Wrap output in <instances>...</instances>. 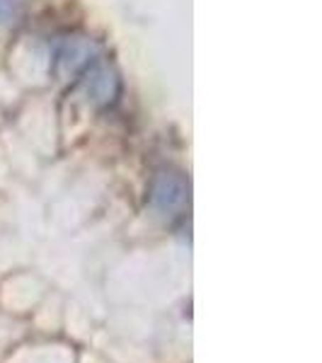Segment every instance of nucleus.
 Listing matches in <instances>:
<instances>
[{
  "mask_svg": "<svg viewBox=\"0 0 322 363\" xmlns=\"http://www.w3.org/2000/svg\"><path fill=\"white\" fill-rule=\"evenodd\" d=\"M121 95V75L114 63L97 58L70 83L66 104L73 114H99Z\"/></svg>",
  "mask_w": 322,
  "mask_h": 363,
  "instance_id": "obj_1",
  "label": "nucleus"
},
{
  "mask_svg": "<svg viewBox=\"0 0 322 363\" xmlns=\"http://www.w3.org/2000/svg\"><path fill=\"white\" fill-rule=\"evenodd\" d=\"M187 203H189V179L179 169H157L150 182V206L155 208V213L172 218V216L182 213Z\"/></svg>",
  "mask_w": 322,
  "mask_h": 363,
  "instance_id": "obj_2",
  "label": "nucleus"
},
{
  "mask_svg": "<svg viewBox=\"0 0 322 363\" xmlns=\"http://www.w3.org/2000/svg\"><path fill=\"white\" fill-rule=\"evenodd\" d=\"M99 46L95 39L90 37H80V34H73V37H66L56 49V56H54V73L56 78L61 80H70V78H78L83 70L90 66L92 61H97Z\"/></svg>",
  "mask_w": 322,
  "mask_h": 363,
  "instance_id": "obj_3",
  "label": "nucleus"
},
{
  "mask_svg": "<svg viewBox=\"0 0 322 363\" xmlns=\"http://www.w3.org/2000/svg\"><path fill=\"white\" fill-rule=\"evenodd\" d=\"M17 20H20L17 0H0V27H13Z\"/></svg>",
  "mask_w": 322,
  "mask_h": 363,
  "instance_id": "obj_4",
  "label": "nucleus"
}]
</instances>
